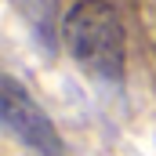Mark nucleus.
<instances>
[{"label":"nucleus","mask_w":156,"mask_h":156,"mask_svg":"<svg viewBox=\"0 0 156 156\" xmlns=\"http://www.w3.org/2000/svg\"><path fill=\"white\" fill-rule=\"evenodd\" d=\"M62 37L83 76L105 87L123 83V26L105 0H80L62 22Z\"/></svg>","instance_id":"1"},{"label":"nucleus","mask_w":156,"mask_h":156,"mask_svg":"<svg viewBox=\"0 0 156 156\" xmlns=\"http://www.w3.org/2000/svg\"><path fill=\"white\" fill-rule=\"evenodd\" d=\"M0 120L11 138H18L37 156H62V138L55 131L51 116L37 105V98L18 83L15 76L0 80Z\"/></svg>","instance_id":"2"}]
</instances>
